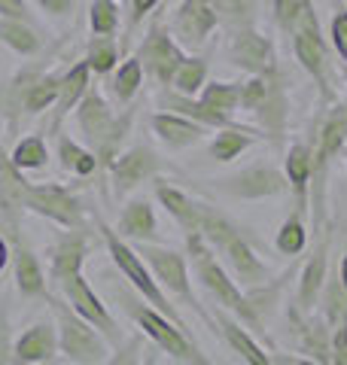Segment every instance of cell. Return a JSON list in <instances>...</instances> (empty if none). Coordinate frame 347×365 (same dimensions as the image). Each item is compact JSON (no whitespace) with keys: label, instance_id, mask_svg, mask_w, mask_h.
<instances>
[{"label":"cell","instance_id":"6da1fadb","mask_svg":"<svg viewBox=\"0 0 347 365\" xmlns=\"http://www.w3.org/2000/svg\"><path fill=\"white\" fill-rule=\"evenodd\" d=\"M198 235L204 237V244L213 250V256L223 262V268L235 277L241 289H256L265 287L271 280V265L262 262L259 253L250 247V241L238 232V225L226 220L219 210L207 207L201 210V222H198Z\"/></svg>","mask_w":347,"mask_h":365},{"label":"cell","instance_id":"7a4b0ae2","mask_svg":"<svg viewBox=\"0 0 347 365\" xmlns=\"http://www.w3.org/2000/svg\"><path fill=\"white\" fill-rule=\"evenodd\" d=\"M186 259H189V271L195 274V280L204 287V292L211 295V299L226 307L228 314H235L244 329H256V335L268 341V332H265V319L256 314V307H253L247 289H241L235 277L223 268V262L213 256V250L204 244V237L198 232L186 235Z\"/></svg>","mask_w":347,"mask_h":365},{"label":"cell","instance_id":"3957f363","mask_svg":"<svg viewBox=\"0 0 347 365\" xmlns=\"http://www.w3.org/2000/svg\"><path fill=\"white\" fill-rule=\"evenodd\" d=\"M113 299H116V304H119L125 314L134 319L137 326H141L144 338H149L161 353H168L171 359H177L183 365H211V362H207V356L201 353V347L195 344L192 335L183 332L177 323H171L165 314H159L153 304H146L144 299H134L131 289L116 287Z\"/></svg>","mask_w":347,"mask_h":365},{"label":"cell","instance_id":"277c9868","mask_svg":"<svg viewBox=\"0 0 347 365\" xmlns=\"http://www.w3.org/2000/svg\"><path fill=\"white\" fill-rule=\"evenodd\" d=\"M289 46H293L296 61L302 64V71L317 83L320 104L329 107L335 104V67H332V52L329 43L323 37L320 16L314 0H302V13H298L293 31H289Z\"/></svg>","mask_w":347,"mask_h":365},{"label":"cell","instance_id":"5b68a950","mask_svg":"<svg viewBox=\"0 0 347 365\" xmlns=\"http://www.w3.org/2000/svg\"><path fill=\"white\" fill-rule=\"evenodd\" d=\"M98 232H101V241H104V247H107L110 259H113V265L119 268V274H122L125 280H129V287H131L137 295H141L146 304H153L159 314H165L171 323H177L186 335H192V329L186 326L183 314L171 304L168 295L161 292V287H159L156 277H153V271H149V268H146V262L137 256V250H134L129 241H122V237L116 235V228H110L104 220H98Z\"/></svg>","mask_w":347,"mask_h":365},{"label":"cell","instance_id":"8992f818","mask_svg":"<svg viewBox=\"0 0 347 365\" xmlns=\"http://www.w3.org/2000/svg\"><path fill=\"white\" fill-rule=\"evenodd\" d=\"M137 250V256L146 262V268L153 271L156 283L161 287L165 295H174L177 302H183L192 314H198L207 326H213V314L204 311V304L198 302V295L192 289V280H189V259L177 253L171 247H159V244H131ZM216 332V326H213Z\"/></svg>","mask_w":347,"mask_h":365},{"label":"cell","instance_id":"52a82bcc","mask_svg":"<svg viewBox=\"0 0 347 365\" xmlns=\"http://www.w3.org/2000/svg\"><path fill=\"white\" fill-rule=\"evenodd\" d=\"M46 304H52L55 314V329H58V350L64 353L76 365H104L110 356L107 338L91 323H86L64 299H49Z\"/></svg>","mask_w":347,"mask_h":365},{"label":"cell","instance_id":"ba28073f","mask_svg":"<svg viewBox=\"0 0 347 365\" xmlns=\"http://www.w3.org/2000/svg\"><path fill=\"white\" fill-rule=\"evenodd\" d=\"M25 204H28V213H37L43 220L61 225L64 232L86 228V207L67 186H58V182H28Z\"/></svg>","mask_w":347,"mask_h":365},{"label":"cell","instance_id":"9c48e42d","mask_svg":"<svg viewBox=\"0 0 347 365\" xmlns=\"http://www.w3.org/2000/svg\"><path fill=\"white\" fill-rule=\"evenodd\" d=\"M213 189L235 201H265V198L283 195L289 186H286V177L281 174V168H274L268 162H253L247 168L235 170V174L213 180Z\"/></svg>","mask_w":347,"mask_h":365},{"label":"cell","instance_id":"30bf717a","mask_svg":"<svg viewBox=\"0 0 347 365\" xmlns=\"http://www.w3.org/2000/svg\"><path fill=\"white\" fill-rule=\"evenodd\" d=\"M171 31V37L177 40L183 52H198L207 46V40L213 37V31L219 28V19L213 13V6L207 0H180L174 6L171 19H161Z\"/></svg>","mask_w":347,"mask_h":365},{"label":"cell","instance_id":"8fae6325","mask_svg":"<svg viewBox=\"0 0 347 365\" xmlns=\"http://www.w3.org/2000/svg\"><path fill=\"white\" fill-rule=\"evenodd\" d=\"M28 180L25 174L13 165L9 153L0 146V232L9 241V247H16L21 237V220L28 213Z\"/></svg>","mask_w":347,"mask_h":365},{"label":"cell","instance_id":"7c38bea8","mask_svg":"<svg viewBox=\"0 0 347 365\" xmlns=\"http://www.w3.org/2000/svg\"><path fill=\"white\" fill-rule=\"evenodd\" d=\"M61 295H64V302L74 307V311L86 319V323H91L98 329V332L107 338V344H110V350L113 347H119L122 341H125V335H122V329H119V323L113 319V314H110V307H107V302L101 299V295L95 292V287L86 280V274H76V277H71V280H64L61 287Z\"/></svg>","mask_w":347,"mask_h":365},{"label":"cell","instance_id":"4fadbf2b","mask_svg":"<svg viewBox=\"0 0 347 365\" xmlns=\"http://www.w3.org/2000/svg\"><path fill=\"white\" fill-rule=\"evenodd\" d=\"M183 58H186V52H183L177 46V40L171 37L168 25L153 19L146 37L141 40V46H137V61H141L144 73L153 76L161 88H168L174 73H177V67L183 64Z\"/></svg>","mask_w":347,"mask_h":365},{"label":"cell","instance_id":"5bb4252c","mask_svg":"<svg viewBox=\"0 0 347 365\" xmlns=\"http://www.w3.org/2000/svg\"><path fill=\"white\" fill-rule=\"evenodd\" d=\"M228 61L247 76H271L281 71L274 43L256 25L228 34Z\"/></svg>","mask_w":347,"mask_h":365},{"label":"cell","instance_id":"9a60e30c","mask_svg":"<svg viewBox=\"0 0 347 365\" xmlns=\"http://www.w3.org/2000/svg\"><path fill=\"white\" fill-rule=\"evenodd\" d=\"M161 168H165V162H161V155L153 150V146L134 143L129 150H122L116 155V162L107 168V177L113 182V195L116 198L129 195V192H134L137 186H144L146 180L159 177Z\"/></svg>","mask_w":347,"mask_h":365},{"label":"cell","instance_id":"2e32d148","mask_svg":"<svg viewBox=\"0 0 347 365\" xmlns=\"http://www.w3.org/2000/svg\"><path fill=\"white\" fill-rule=\"evenodd\" d=\"M329 247H332V232H329V225H323L317 241H314V250H311L305 268L298 274L296 307L302 314H314V307L320 302L323 283H326V274H329Z\"/></svg>","mask_w":347,"mask_h":365},{"label":"cell","instance_id":"e0dca14e","mask_svg":"<svg viewBox=\"0 0 347 365\" xmlns=\"http://www.w3.org/2000/svg\"><path fill=\"white\" fill-rule=\"evenodd\" d=\"M91 250V241H89V228H76V232H61L58 244L52 250V265H49V283L61 287L64 280L76 277L83 274V265H86V256Z\"/></svg>","mask_w":347,"mask_h":365},{"label":"cell","instance_id":"ac0fdd59","mask_svg":"<svg viewBox=\"0 0 347 365\" xmlns=\"http://www.w3.org/2000/svg\"><path fill=\"white\" fill-rule=\"evenodd\" d=\"M46 71V61H28L25 67H19L16 76L0 88V119L6 122L9 134H19V125L25 119V98L28 88L34 86V79Z\"/></svg>","mask_w":347,"mask_h":365},{"label":"cell","instance_id":"d6986e66","mask_svg":"<svg viewBox=\"0 0 347 365\" xmlns=\"http://www.w3.org/2000/svg\"><path fill=\"white\" fill-rule=\"evenodd\" d=\"M159 110L161 113H177V116L189 119V122H198L201 128L207 131H223V128H238L235 119L231 116H223V113H216L204 104L198 98H186V95H177L174 88H159Z\"/></svg>","mask_w":347,"mask_h":365},{"label":"cell","instance_id":"ffe728a7","mask_svg":"<svg viewBox=\"0 0 347 365\" xmlns=\"http://www.w3.org/2000/svg\"><path fill=\"white\" fill-rule=\"evenodd\" d=\"M89 86H91V71H89L86 58H83V61H76L74 67H67V71L61 73V88H58V101H55V107L49 110V134H52V137L61 131V122L76 110V104L83 101V95L89 91Z\"/></svg>","mask_w":347,"mask_h":365},{"label":"cell","instance_id":"44dd1931","mask_svg":"<svg viewBox=\"0 0 347 365\" xmlns=\"http://www.w3.org/2000/svg\"><path fill=\"white\" fill-rule=\"evenodd\" d=\"M74 119H76V125H79V131L86 134V146L91 150V146L101 140V134L113 125L116 110H113L110 101L101 95V88L91 83L89 91L83 95V101H79L76 110H74Z\"/></svg>","mask_w":347,"mask_h":365},{"label":"cell","instance_id":"7402d4cb","mask_svg":"<svg viewBox=\"0 0 347 365\" xmlns=\"http://www.w3.org/2000/svg\"><path fill=\"white\" fill-rule=\"evenodd\" d=\"M19 365H43L58 356V329L52 323H34L13 341Z\"/></svg>","mask_w":347,"mask_h":365},{"label":"cell","instance_id":"603a6c76","mask_svg":"<svg viewBox=\"0 0 347 365\" xmlns=\"http://www.w3.org/2000/svg\"><path fill=\"white\" fill-rule=\"evenodd\" d=\"M13 274H16V289L21 299H37V302H49V280H46V274L40 268L37 256H34V250L19 241L13 247Z\"/></svg>","mask_w":347,"mask_h":365},{"label":"cell","instance_id":"cb8c5ba5","mask_svg":"<svg viewBox=\"0 0 347 365\" xmlns=\"http://www.w3.org/2000/svg\"><path fill=\"white\" fill-rule=\"evenodd\" d=\"M116 235L129 244H153L159 237V220L153 204L144 198H134L122 207L119 222H116Z\"/></svg>","mask_w":347,"mask_h":365},{"label":"cell","instance_id":"d4e9b609","mask_svg":"<svg viewBox=\"0 0 347 365\" xmlns=\"http://www.w3.org/2000/svg\"><path fill=\"white\" fill-rule=\"evenodd\" d=\"M283 177L296 198L293 210L308 216V207H311V146L308 143H289L283 158Z\"/></svg>","mask_w":347,"mask_h":365},{"label":"cell","instance_id":"484cf974","mask_svg":"<svg viewBox=\"0 0 347 365\" xmlns=\"http://www.w3.org/2000/svg\"><path fill=\"white\" fill-rule=\"evenodd\" d=\"M286 116H289V98H286V86H283V73H274L268 98H265V104L256 110L259 128L265 131V137H268L274 146H281L286 137Z\"/></svg>","mask_w":347,"mask_h":365},{"label":"cell","instance_id":"4316f807","mask_svg":"<svg viewBox=\"0 0 347 365\" xmlns=\"http://www.w3.org/2000/svg\"><path fill=\"white\" fill-rule=\"evenodd\" d=\"M149 128H153V134L159 137L165 146H171V150H189V146L201 143L207 128H201L198 122H189L177 116V113H153L149 116Z\"/></svg>","mask_w":347,"mask_h":365},{"label":"cell","instance_id":"83f0119b","mask_svg":"<svg viewBox=\"0 0 347 365\" xmlns=\"http://www.w3.org/2000/svg\"><path fill=\"white\" fill-rule=\"evenodd\" d=\"M213 326H216V332L226 338V344L235 350L247 365H274V362H271V353L265 350L259 341L247 332L244 326L235 323V319H231L228 314H219V311H216V314H213Z\"/></svg>","mask_w":347,"mask_h":365},{"label":"cell","instance_id":"f1b7e54d","mask_svg":"<svg viewBox=\"0 0 347 365\" xmlns=\"http://www.w3.org/2000/svg\"><path fill=\"white\" fill-rule=\"evenodd\" d=\"M156 195H159V204H161V207H165V210L174 216V222L183 228V235L198 232L201 210H204V204H201V201H195L192 195H186L183 189L171 186V182H165V180H156Z\"/></svg>","mask_w":347,"mask_h":365},{"label":"cell","instance_id":"f546056e","mask_svg":"<svg viewBox=\"0 0 347 365\" xmlns=\"http://www.w3.org/2000/svg\"><path fill=\"white\" fill-rule=\"evenodd\" d=\"M134 116H137V107L134 104L122 107V113H116L113 125L101 134V140L91 146V153H95V158H98V168L104 170V174H107V168L116 162V155L125 150V140H129V134H131Z\"/></svg>","mask_w":347,"mask_h":365},{"label":"cell","instance_id":"4dcf8cb0","mask_svg":"<svg viewBox=\"0 0 347 365\" xmlns=\"http://www.w3.org/2000/svg\"><path fill=\"white\" fill-rule=\"evenodd\" d=\"M55 155H58V165H61L67 174H74V177H95L101 170L95 153H91L86 143L74 140L67 131L55 134Z\"/></svg>","mask_w":347,"mask_h":365},{"label":"cell","instance_id":"1f68e13d","mask_svg":"<svg viewBox=\"0 0 347 365\" xmlns=\"http://www.w3.org/2000/svg\"><path fill=\"white\" fill-rule=\"evenodd\" d=\"M0 43L9 52L21 55V58H34L43 49V34L34 28V21H19V19H0Z\"/></svg>","mask_w":347,"mask_h":365},{"label":"cell","instance_id":"d6a6232c","mask_svg":"<svg viewBox=\"0 0 347 365\" xmlns=\"http://www.w3.org/2000/svg\"><path fill=\"white\" fill-rule=\"evenodd\" d=\"M253 143H256V134H250V128L238 125V128H223L219 131L211 140V146H207V153H211L213 162L228 165V162H235V158L244 155Z\"/></svg>","mask_w":347,"mask_h":365},{"label":"cell","instance_id":"836d02e7","mask_svg":"<svg viewBox=\"0 0 347 365\" xmlns=\"http://www.w3.org/2000/svg\"><path fill=\"white\" fill-rule=\"evenodd\" d=\"M207 71H211V58H207V55H201V52L186 55L168 88H174L177 95H186V98H198V91L207 83Z\"/></svg>","mask_w":347,"mask_h":365},{"label":"cell","instance_id":"e575fe53","mask_svg":"<svg viewBox=\"0 0 347 365\" xmlns=\"http://www.w3.org/2000/svg\"><path fill=\"white\" fill-rule=\"evenodd\" d=\"M61 73L64 71H46L34 79V86L28 88V98H25V116H43L49 113L58 101V88H61Z\"/></svg>","mask_w":347,"mask_h":365},{"label":"cell","instance_id":"d590c367","mask_svg":"<svg viewBox=\"0 0 347 365\" xmlns=\"http://www.w3.org/2000/svg\"><path fill=\"white\" fill-rule=\"evenodd\" d=\"M219 19V28L226 34H235L241 28L256 25V4L259 0H207Z\"/></svg>","mask_w":347,"mask_h":365},{"label":"cell","instance_id":"8d00e7d4","mask_svg":"<svg viewBox=\"0 0 347 365\" xmlns=\"http://www.w3.org/2000/svg\"><path fill=\"white\" fill-rule=\"evenodd\" d=\"M144 67L141 61H137V55H131V58H125L119 67L113 71V79H110V88H113V98L119 101L122 107H129L137 101V95H141V86H144Z\"/></svg>","mask_w":347,"mask_h":365},{"label":"cell","instance_id":"74e56055","mask_svg":"<svg viewBox=\"0 0 347 365\" xmlns=\"http://www.w3.org/2000/svg\"><path fill=\"white\" fill-rule=\"evenodd\" d=\"M122 61V46L116 37H91L86 43V64L91 76H110Z\"/></svg>","mask_w":347,"mask_h":365},{"label":"cell","instance_id":"f35d334b","mask_svg":"<svg viewBox=\"0 0 347 365\" xmlns=\"http://www.w3.org/2000/svg\"><path fill=\"white\" fill-rule=\"evenodd\" d=\"M9 158H13V165L25 174V170H43L52 155H49V143H46L43 134H28L13 146Z\"/></svg>","mask_w":347,"mask_h":365},{"label":"cell","instance_id":"ab89813d","mask_svg":"<svg viewBox=\"0 0 347 365\" xmlns=\"http://www.w3.org/2000/svg\"><path fill=\"white\" fill-rule=\"evenodd\" d=\"M198 101H204L207 107L223 113V116H235L238 101H241V83H228V79H207L204 88L198 91Z\"/></svg>","mask_w":347,"mask_h":365},{"label":"cell","instance_id":"60d3db41","mask_svg":"<svg viewBox=\"0 0 347 365\" xmlns=\"http://www.w3.org/2000/svg\"><path fill=\"white\" fill-rule=\"evenodd\" d=\"M274 247H277V253H281V256H298V253H305V247H308L305 213L293 210V213L286 216V220L281 222V228H277Z\"/></svg>","mask_w":347,"mask_h":365},{"label":"cell","instance_id":"b9f144b4","mask_svg":"<svg viewBox=\"0 0 347 365\" xmlns=\"http://www.w3.org/2000/svg\"><path fill=\"white\" fill-rule=\"evenodd\" d=\"M119 25H122V13L116 0H91V9H89L91 37H116Z\"/></svg>","mask_w":347,"mask_h":365},{"label":"cell","instance_id":"7bdbcfd3","mask_svg":"<svg viewBox=\"0 0 347 365\" xmlns=\"http://www.w3.org/2000/svg\"><path fill=\"white\" fill-rule=\"evenodd\" d=\"M153 362V353H149L144 338H125L119 347L110 350V356L104 365H149Z\"/></svg>","mask_w":347,"mask_h":365},{"label":"cell","instance_id":"ee69618b","mask_svg":"<svg viewBox=\"0 0 347 365\" xmlns=\"http://www.w3.org/2000/svg\"><path fill=\"white\" fill-rule=\"evenodd\" d=\"M281 73V71H277ZM274 76V73H271ZM271 76H247L241 83V101H238V110H247V113H256L265 98H268V88H271Z\"/></svg>","mask_w":347,"mask_h":365},{"label":"cell","instance_id":"f6af8a7d","mask_svg":"<svg viewBox=\"0 0 347 365\" xmlns=\"http://www.w3.org/2000/svg\"><path fill=\"white\" fill-rule=\"evenodd\" d=\"M161 0H129V21H125V40L119 43L122 46V52L129 49V43L134 37V31L144 25V19L146 16H153V9H159Z\"/></svg>","mask_w":347,"mask_h":365},{"label":"cell","instance_id":"bcb514c9","mask_svg":"<svg viewBox=\"0 0 347 365\" xmlns=\"http://www.w3.org/2000/svg\"><path fill=\"white\" fill-rule=\"evenodd\" d=\"M298 13H302V0H274V25L281 28L286 37L293 31Z\"/></svg>","mask_w":347,"mask_h":365},{"label":"cell","instance_id":"7dc6e473","mask_svg":"<svg viewBox=\"0 0 347 365\" xmlns=\"http://www.w3.org/2000/svg\"><path fill=\"white\" fill-rule=\"evenodd\" d=\"M329 37H332V46H335V52H338V58L347 61V9H344V6H341L338 13H335V19H332Z\"/></svg>","mask_w":347,"mask_h":365},{"label":"cell","instance_id":"c3c4849f","mask_svg":"<svg viewBox=\"0 0 347 365\" xmlns=\"http://www.w3.org/2000/svg\"><path fill=\"white\" fill-rule=\"evenodd\" d=\"M329 365H347V319L332 329V350Z\"/></svg>","mask_w":347,"mask_h":365},{"label":"cell","instance_id":"681fc988","mask_svg":"<svg viewBox=\"0 0 347 365\" xmlns=\"http://www.w3.org/2000/svg\"><path fill=\"white\" fill-rule=\"evenodd\" d=\"M0 365H19L16 356H13V341H9L6 307H0Z\"/></svg>","mask_w":347,"mask_h":365},{"label":"cell","instance_id":"f907efd6","mask_svg":"<svg viewBox=\"0 0 347 365\" xmlns=\"http://www.w3.org/2000/svg\"><path fill=\"white\" fill-rule=\"evenodd\" d=\"M46 16H52V19H67L74 13V6H76V0H34Z\"/></svg>","mask_w":347,"mask_h":365},{"label":"cell","instance_id":"816d5d0a","mask_svg":"<svg viewBox=\"0 0 347 365\" xmlns=\"http://www.w3.org/2000/svg\"><path fill=\"white\" fill-rule=\"evenodd\" d=\"M0 19H19V21H34L31 9L25 0H0Z\"/></svg>","mask_w":347,"mask_h":365},{"label":"cell","instance_id":"f5cc1de1","mask_svg":"<svg viewBox=\"0 0 347 365\" xmlns=\"http://www.w3.org/2000/svg\"><path fill=\"white\" fill-rule=\"evenodd\" d=\"M271 362L274 365H320L308 356H293V353H271Z\"/></svg>","mask_w":347,"mask_h":365},{"label":"cell","instance_id":"db71d44e","mask_svg":"<svg viewBox=\"0 0 347 365\" xmlns=\"http://www.w3.org/2000/svg\"><path fill=\"white\" fill-rule=\"evenodd\" d=\"M9 262H13V247H9V241L0 235V274L9 268Z\"/></svg>","mask_w":347,"mask_h":365},{"label":"cell","instance_id":"11a10c76","mask_svg":"<svg viewBox=\"0 0 347 365\" xmlns=\"http://www.w3.org/2000/svg\"><path fill=\"white\" fill-rule=\"evenodd\" d=\"M335 274H338L341 287H344V292H347V250H344V256H341V262H338V268H335Z\"/></svg>","mask_w":347,"mask_h":365},{"label":"cell","instance_id":"9f6ffc18","mask_svg":"<svg viewBox=\"0 0 347 365\" xmlns=\"http://www.w3.org/2000/svg\"><path fill=\"white\" fill-rule=\"evenodd\" d=\"M174 4H180V0H161V4H159V13H156V19L161 21V16H165V9H171Z\"/></svg>","mask_w":347,"mask_h":365},{"label":"cell","instance_id":"6f0895ef","mask_svg":"<svg viewBox=\"0 0 347 365\" xmlns=\"http://www.w3.org/2000/svg\"><path fill=\"white\" fill-rule=\"evenodd\" d=\"M344 155H347V146H344Z\"/></svg>","mask_w":347,"mask_h":365},{"label":"cell","instance_id":"680465c9","mask_svg":"<svg viewBox=\"0 0 347 365\" xmlns=\"http://www.w3.org/2000/svg\"><path fill=\"white\" fill-rule=\"evenodd\" d=\"M344 107H347V98H344Z\"/></svg>","mask_w":347,"mask_h":365},{"label":"cell","instance_id":"91938a15","mask_svg":"<svg viewBox=\"0 0 347 365\" xmlns=\"http://www.w3.org/2000/svg\"><path fill=\"white\" fill-rule=\"evenodd\" d=\"M344 9H347V0H344Z\"/></svg>","mask_w":347,"mask_h":365}]
</instances>
